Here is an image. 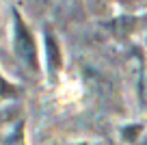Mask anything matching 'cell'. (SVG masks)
Wrapping results in <instances>:
<instances>
[{"label": "cell", "mask_w": 147, "mask_h": 145, "mask_svg": "<svg viewBox=\"0 0 147 145\" xmlns=\"http://www.w3.org/2000/svg\"><path fill=\"white\" fill-rule=\"evenodd\" d=\"M15 52L28 67L37 72V45L20 13H15Z\"/></svg>", "instance_id": "1"}, {"label": "cell", "mask_w": 147, "mask_h": 145, "mask_svg": "<svg viewBox=\"0 0 147 145\" xmlns=\"http://www.w3.org/2000/svg\"><path fill=\"white\" fill-rule=\"evenodd\" d=\"M46 50H48V63L52 69L61 67V52H59V43H56V37L50 28H46Z\"/></svg>", "instance_id": "2"}, {"label": "cell", "mask_w": 147, "mask_h": 145, "mask_svg": "<svg viewBox=\"0 0 147 145\" xmlns=\"http://www.w3.org/2000/svg\"><path fill=\"white\" fill-rule=\"evenodd\" d=\"M108 26L113 28L117 35H128V33L136 26V20H134L132 15H119V18H117L115 22H110Z\"/></svg>", "instance_id": "3"}, {"label": "cell", "mask_w": 147, "mask_h": 145, "mask_svg": "<svg viewBox=\"0 0 147 145\" xmlns=\"http://www.w3.org/2000/svg\"><path fill=\"white\" fill-rule=\"evenodd\" d=\"M22 128H24V126L20 123V126L5 139V145H22V143H24V141H22Z\"/></svg>", "instance_id": "4"}, {"label": "cell", "mask_w": 147, "mask_h": 145, "mask_svg": "<svg viewBox=\"0 0 147 145\" xmlns=\"http://www.w3.org/2000/svg\"><path fill=\"white\" fill-rule=\"evenodd\" d=\"M138 132H141V126H128V128H123V130H121V134H123V139L134 141V139L138 136Z\"/></svg>", "instance_id": "5"}, {"label": "cell", "mask_w": 147, "mask_h": 145, "mask_svg": "<svg viewBox=\"0 0 147 145\" xmlns=\"http://www.w3.org/2000/svg\"><path fill=\"white\" fill-rule=\"evenodd\" d=\"M141 100H143V104L147 106V74H145V78L141 80Z\"/></svg>", "instance_id": "6"}]
</instances>
